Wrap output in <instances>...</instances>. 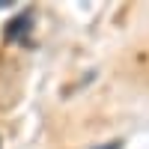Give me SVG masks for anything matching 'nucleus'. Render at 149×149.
I'll return each mask as SVG.
<instances>
[{"instance_id":"f03ea898","label":"nucleus","mask_w":149,"mask_h":149,"mask_svg":"<svg viewBox=\"0 0 149 149\" xmlns=\"http://www.w3.org/2000/svg\"><path fill=\"white\" fill-rule=\"evenodd\" d=\"M119 146H122V143H119V140H113V143H104L102 149H119Z\"/></svg>"},{"instance_id":"f257e3e1","label":"nucleus","mask_w":149,"mask_h":149,"mask_svg":"<svg viewBox=\"0 0 149 149\" xmlns=\"http://www.w3.org/2000/svg\"><path fill=\"white\" fill-rule=\"evenodd\" d=\"M27 30H30V12H24V15L12 18V21L6 24V39H21Z\"/></svg>"}]
</instances>
